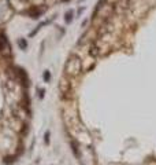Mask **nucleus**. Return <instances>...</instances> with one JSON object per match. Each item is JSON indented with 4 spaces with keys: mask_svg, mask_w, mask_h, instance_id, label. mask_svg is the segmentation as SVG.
I'll return each mask as SVG.
<instances>
[{
    "mask_svg": "<svg viewBox=\"0 0 156 165\" xmlns=\"http://www.w3.org/2000/svg\"><path fill=\"white\" fill-rule=\"evenodd\" d=\"M82 70V61L76 55H71L68 58V61L66 62V66H64V72L67 76L76 77L78 76Z\"/></svg>",
    "mask_w": 156,
    "mask_h": 165,
    "instance_id": "1",
    "label": "nucleus"
},
{
    "mask_svg": "<svg viewBox=\"0 0 156 165\" xmlns=\"http://www.w3.org/2000/svg\"><path fill=\"white\" fill-rule=\"evenodd\" d=\"M0 53H3L4 55H11V48H10L7 37L4 35H0Z\"/></svg>",
    "mask_w": 156,
    "mask_h": 165,
    "instance_id": "2",
    "label": "nucleus"
},
{
    "mask_svg": "<svg viewBox=\"0 0 156 165\" xmlns=\"http://www.w3.org/2000/svg\"><path fill=\"white\" fill-rule=\"evenodd\" d=\"M97 54H99V47L96 44H92V47H90V55L97 56Z\"/></svg>",
    "mask_w": 156,
    "mask_h": 165,
    "instance_id": "3",
    "label": "nucleus"
},
{
    "mask_svg": "<svg viewBox=\"0 0 156 165\" xmlns=\"http://www.w3.org/2000/svg\"><path fill=\"white\" fill-rule=\"evenodd\" d=\"M73 15H74V14H73V11H68V12H66V18H64V19H66V22H70V21L73 19Z\"/></svg>",
    "mask_w": 156,
    "mask_h": 165,
    "instance_id": "4",
    "label": "nucleus"
},
{
    "mask_svg": "<svg viewBox=\"0 0 156 165\" xmlns=\"http://www.w3.org/2000/svg\"><path fill=\"white\" fill-rule=\"evenodd\" d=\"M19 45L22 47V48H25V47H26V43H25V40H19Z\"/></svg>",
    "mask_w": 156,
    "mask_h": 165,
    "instance_id": "5",
    "label": "nucleus"
},
{
    "mask_svg": "<svg viewBox=\"0 0 156 165\" xmlns=\"http://www.w3.org/2000/svg\"><path fill=\"white\" fill-rule=\"evenodd\" d=\"M49 77H51V76H49V73H48V72H45V73H44V79H45V80H48Z\"/></svg>",
    "mask_w": 156,
    "mask_h": 165,
    "instance_id": "6",
    "label": "nucleus"
},
{
    "mask_svg": "<svg viewBox=\"0 0 156 165\" xmlns=\"http://www.w3.org/2000/svg\"><path fill=\"white\" fill-rule=\"evenodd\" d=\"M18 1H26V0H18Z\"/></svg>",
    "mask_w": 156,
    "mask_h": 165,
    "instance_id": "7",
    "label": "nucleus"
},
{
    "mask_svg": "<svg viewBox=\"0 0 156 165\" xmlns=\"http://www.w3.org/2000/svg\"><path fill=\"white\" fill-rule=\"evenodd\" d=\"M62 1H67V0H62Z\"/></svg>",
    "mask_w": 156,
    "mask_h": 165,
    "instance_id": "8",
    "label": "nucleus"
}]
</instances>
